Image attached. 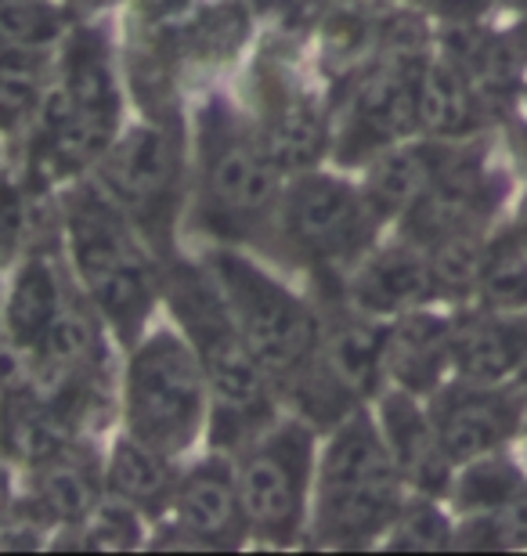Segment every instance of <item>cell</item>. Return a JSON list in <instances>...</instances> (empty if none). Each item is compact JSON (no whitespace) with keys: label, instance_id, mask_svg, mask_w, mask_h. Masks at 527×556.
<instances>
[{"label":"cell","instance_id":"6da1fadb","mask_svg":"<svg viewBox=\"0 0 527 556\" xmlns=\"http://www.w3.org/2000/svg\"><path fill=\"white\" fill-rule=\"evenodd\" d=\"M62 225L87 304L123 348H134L163 293V271L149 257L152 247L98 181H76L62 195Z\"/></svg>","mask_w":527,"mask_h":556},{"label":"cell","instance_id":"7a4b0ae2","mask_svg":"<svg viewBox=\"0 0 527 556\" xmlns=\"http://www.w3.org/2000/svg\"><path fill=\"white\" fill-rule=\"evenodd\" d=\"M163 293L171 304L185 340L203 362L210 402H213V433L228 427V448H246L272 419V376L246 348L228 304H224L210 268H196L185 261L163 264ZM221 441V444H224Z\"/></svg>","mask_w":527,"mask_h":556},{"label":"cell","instance_id":"3957f363","mask_svg":"<svg viewBox=\"0 0 527 556\" xmlns=\"http://www.w3.org/2000/svg\"><path fill=\"white\" fill-rule=\"evenodd\" d=\"M311 539L325 549H362L401 514V473L384 430L365 408L332 427L315 466Z\"/></svg>","mask_w":527,"mask_h":556},{"label":"cell","instance_id":"277c9868","mask_svg":"<svg viewBox=\"0 0 527 556\" xmlns=\"http://www.w3.org/2000/svg\"><path fill=\"white\" fill-rule=\"evenodd\" d=\"M199 220L217 239H253L278 225L283 170L267 155L253 119H242L221 94L196 116Z\"/></svg>","mask_w":527,"mask_h":556},{"label":"cell","instance_id":"5b68a950","mask_svg":"<svg viewBox=\"0 0 527 556\" xmlns=\"http://www.w3.org/2000/svg\"><path fill=\"white\" fill-rule=\"evenodd\" d=\"M206 413L210 383L185 332L160 329L134 343L123 376V419L130 438L174 459L196 444Z\"/></svg>","mask_w":527,"mask_h":556},{"label":"cell","instance_id":"8992f818","mask_svg":"<svg viewBox=\"0 0 527 556\" xmlns=\"http://www.w3.org/2000/svg\"><path fill=\"white\" fill-rule=\"evenodd\" d=\"M210 275L239 326L246 348L264 365L272 383H289L315 354L322 337L318 311L293 289L267 275L261 264L228 247L210 253Z\"/></svg>","mask_w":527,"mask_h":556},{"label":"cell","instance_id":"52a82bcc","mask_svg":"<svg viewBox=\"0 0 527 556\" xmlns=\"http://www.w3.org/2000/svg\"><path fill=\"white\" fill-rule=\"evenodd\" d=\"M315 427L297 419H275L239 448V495L250 539L267 546H293L311 520L315 488Z\"/></svg>","mask_w":527,"mask_h":556},{"label":"cell","instance_id":"ba28073f","mask_svg":"<svg viewBox=\"0 0 527 556\" xmlns=\"http://www.w3.org/2000/svg\"><path fill=\"white\" fill-rule=\"evenodd\" d=\"M384 340L387 329L376 326V318L357 315L354 307L347 315H336L329 326L322 321L315 354L286 383L297 413L315 430H332L354 408H362L365 397L384 380Z\"/></svg>","mask_w":527,"mask_h":556},{"label":"cell","instance_id":"9c48e42d","mask_svg":"<svg viewBox=\"0 0 527 556\" xmlns=\"http://www.w3.org/2000/svg\"><path fill=\"white\" fill-rule=\"evenodd\" d=\"M376 206L357 185L343 177L304 170L293 174L278 203V231L308 264L347 268L368 253L379 228Z\"/></svg>","mask_w":527,"mask_h":556},{"label":"cell","instance_id":"30bf717a","mask_svg":"<svg viewBox=\"0 0 527 556\" xmlns=\"http://www.w3.org/2000/svg\"><path fill=\"white\" fill-rule=\"evenodd\" d=\"M95 170V181L105 188L112 203L130 217L145 242L166 257L177 188H181V141L174 130L160 116L152 124L123 130Z\"/></svg>","mask_w":527,"mask_h":556},{"label":"cell","instance_id":"8fae6325","mask_svg":"<svg viewBox=\"0 0 527 556\" xmlns=\"http://www.w3.org/2000/svg\"><path fill=\"white\" fill-rule=\"evenodd\" d=\"M419 127L416 113V62H373L343 84L336 102L329 149L340 163H368Z\"/></svg>","mask_w":527,"mask_h":556},{"label":"cell","instance_id":"7c38bea8","mask_svg":"<svg viewBox=\"0 0 527 556\" xmlns=\"http://www.w3.org/2000/svg\"><path fill=\"white\" fill-rule=\"evenodd\" d=\"M253 109L256 135L283 174L315 170L329 152V116L322 113L315 94L272 54H261L253 65Z\"/></svg>","mask_w":527,"mask_h":556},{"label":"cell","instance_id":"4fadbf2b","mask_svg":"<svg viewBox=\"0 0 527 556\" xmlns=\"http://www.w3.org/2000/svg\"><path fill=\"white\" fill-rule=\"evenodd\" d=\"M174 525L199 539L203 549H239L250 539L239 473L228 455H206L185 477H177Z\"/></svg>","mask_w":527,"mask_h":556},{"label":"cell","instance_id":"5bb4252c","mask_svg":"<svg viewBox=\"0 0 527 556\" xmlns=\"http://www.w3.org/2000/svg\"><path fill=\"white\" fill-rule=\"evenodd\" d=\"M347 304L368 318H398L434 296L430 261L416 247H390L365 253L347 278Z\"/></svg>","mask_w":527,"mask_h":556},{"label":"cell","instance_id":"9a60e30c","mask_svg":"<svg viewBox=\"0 0 527 556\" xmlns=\"http://www.w3.org/2000/svg\"><path fill=\"white\" fill-rule=\"evenodd\" d=\"M434 430L452 463H469L488 455L517 430V408L491 391H448L434 408Z\"/></svg>","mask_w":527,"mask_h":556},{"label":"cell","instance_id":"2e32d148","mask_svg":"<svg viewBox=\"0 0 527 556\" xmlns=\"http://www.w3.org/2000/svg\"><path fill=\"white\" fill-rule=\"evenodd\" d=\"M379 430L390 455H394L398 473L419 488V492H441L448 484V452L437 441L434 419L419 413L416 397L409 391L384 394L379 402Z\"/></svg>","mask_w":527,"mask_h":556},{"label":"cell","instance_id":"e0dca14e","mask_svg":"<svg viewBox=\"0 0 527 556\" xmlns=\"http://www.w3.org/2000/svg\"><path fill=\"white\" fill-rule=\"evenodd\" d=\"M455 332L437 315H398L384 340V376H394V383L409 394L434 391L444 365L452 362Z\"/></svg>","mask_w":527,"mask_h":556},{"label":"cell","instance_id":"ac0fdd59","mask_svg":"<svg viewBox=\"0 0 527 556\" xmlns=\"http://www.w3.org/2000/svg\"><path fill=\"white\" fill-rule=\"evenodd\" d=\"M105 470L80 455L76 444L51 455L48 463L33 466V495L29 509L43 525H62L73 528L95 514V506L102 503Z\"/></svg>","mask_w":527,"mask_h":556},{"label":"cell","instance_id":"d6986e66","mask_svg":"<svg viewBox=\"0 0 527 556\" xmlns=\"http://www.w3.org/2000/svg\"><path fill=\"white\" fill-rule=\"evenodd\" d=\"M54 87L80 113L120 119V84L112 48L102 29H76L62 40V59L54 65Z\"/></svg>","mask_w":527,"mask_h":556},{"label":"cell","instance_id":"ffe728a7","mask_svg":"<svg viewBox=\"0 0 527 556\" xmlns=\"http://www.w3.org/2000/svg\"><path fill=\"white\" fill-rule=\"evenodd\" d=\"M105 488H109L112 498L134 506L141 517L160 520L166 509H174L177 473L171 466V455L155 452L152 444L123 433L109 452Z\"/></svg>","mask_w":527,"mask_h":556},{"label":"cell","instance_id":"44dd1931","mask_svg":"<svg viewBox=\"0 0 527 556\" xmlns=\"http://www.w3.org/2000/svg\"><path fill=\"white\" fill-rule=\"evenodd\" d=\"M65 296H70V289H65L54 261L43 253H29L11 278L4 300V332L22 351L37 354L54 318H59Z\"/></svg>","mask_w":527,"mask_h":556},{"label":"cell","instance_id":"7402d4cb","mask_svg":"<svg viewBox=\"0 0 527 556\" xmlns=\"http://www.w3.org/2000/svg\"><path fill=\"white\" fill-rule=\"evenodd\" d=\"M76 433L65 427L51 402L37 387L0 394V455L18 466H40L62 448H70Z\"/></svg>","mask_w":527,"mask_h":556},{"label":"cell","instance_id":"603a6c76","mask_svg":"<svg viewBox=\"0 0 527 556\" xmlns=\"http://www.w3.org/2000/svg\"><path fill=\"white\" fill-rule=\"evenodd\" d=\"M441 149L437 144H390L376 152L365 166L362 192L376 206L379 217H394L416 203V199L434 185L437 166H441Z\"/></svg>","mask_w":527,"mask_h":556},{"label":"cell","instance_id":"cb8c5ba5","mask_svg":"<svg viewBox=\"0 0 527 556\" xmlns=\"http://www.w3.org/2000/svg\"><path fill=\"white\" fill-rule=\"evenodd\" d=\"M477 91L448 54L416 62V113L426 135L466 138L477 127Z\"/></svg>","mask_w":527,"mask_h":556},{"label":"cell","instance_id":"d4e9b609","mask_svg":"<svg viewBox=\"0 0 527 556\" xmlns=\"http://www.w3.org/2000/svg\"><path fill=\"white\" fill-rule=\"evenodd\" d=\"M452 362L469 383H499L527 362V326L477 321L455 332Z\"/></svg>","mask_w":527,"mask_h":556},{"label":"cell","instance_id":"484cf974","mask_svg":"<svg viewBox=\"0 0 527 556\" xmlns=\"http://www.w3.org/2000/svg\"><path fill=\"white\" fill-rule=\"evenodd\" d=\"M318 33H322L318 54L325 73L340 76L343 84L354 73H362L365 65H373L379 48H384V22L357 4L329 8L325 18L318 22Z\"/></svg>","mask_w":527,"mask_h":556},{"label":"cell","instance_id":"4316f807","mask_svg":"<svg viewBox=\"0 0 527 556\" xmlns=\"http://www.w3.org/2000/svg\"><path fill=\"white\" fill-rule=\"evenodd\" d=\"M51 76L48 51L0 48V135H15L37 119Z\"/></svg>","mask_w":527,"mask_h":556},{"label":"cell","instance_id":"83f0119b","mask_svg":"<svg viewBox=\"0 0 527 556\" xmlns=\"http://www.w3.org/2000/svg\"><path fill=\"white\" fill-rule=\"evenodd\" d=\"M246 37H250V11L242 0H217L188 18V26L177 33L171 48L181 51V59L188 62L221 65L239 54Z\"/></svg>","mask_w":527,"mask_h":556},{"label":"cell","instance_id":"f1b7e54d","mask_svg":"<svg viewBox=\"0 0 527 556\" xmlns=\"http://www.w3.org/2000/svg\"><path fill=\"white\" fill-rule=\"evenodd\" d=\"M73 11L54 0H0V48L48 51L70 37Z\"/></svg>","mask_w":527,"mask_h":556},{"label":"cell","instance_id":"f546056e","mask_svg":"<svg viewBox=\"0 0 527 556\" xmlns=\"http://www.w3.org/2000/svg\"><path fill=\"white\" fill-rule=\"evenodd\" d=\"M448 59H452L469 87L477 91V98L502 94L510 84V62L499 40H491L480 29H455L448 37Z\"/></svg>","mask_w":527,"mask_h":556},{"label":"cell","instance_id":"4dcf8cb0","mask_svg":"<svg viewBox=\"0 0 527 556\" xmlns=\"http://www.w3.org/2000/svg\"><path fill=\"white\" fill-rule=\"evenodd\" d=\"M520 473L506 459H488L477 455L455 481V503L474 514H499L513 495L520 492Z\"/></svg>","mask_w":527,"mask_h":556},{"label":"cell","instance_id":"1f68e13d","mask_svg":"<svg viewBox=\"0 0 527 556\" xmlns=\"http://www.w3.org/2000/svg\"><path fill=\"white\" fill-rule=\"evenodd\" d=\"M477 289L491 307H524L527 304V242L502 239L485 250Z\"/></svg>","mask_w":527,"mask_h":556},{"label":"cell","instance_id":"d6a6232c","mask_svg":"<svg viewBox=\"0 0 527 556\" xmlns=\"http://www.w3.org/2000/svg\"><path fill=\"white\" fill-rule=\"evenodd\" d=\"M426 261H430L434 293L463 296L477 286L485 250L477 247L474 231H452V236H444L426 247Z\"/></svg>","mask_w":527,"mask_h":556},{"label":"cell","instance_id":"836d02e7","mask_svg":"<svg viewBox=\"0 0 527 556\" xmlns=\"http://www.w3.org/2000/svg\"><path fill=\"white\" fill-rule=\"evenodd\" d=\"M73 542L80 549H102V553H127L141 546V514L120 498L109 495V503L95 506V514L73 525Z\"/></svg>","mask_w":527,"mask_h":556},{"label":"cell","instance_id":"e575fe53","mask_svg":"<svg viewBox=\"0 0 527 556\" xmlns=\"http://www.w3.org/2000/svg\"><path fill=\"white\" fill-rule=\"evenodd\" d=\"M452 528H448L444 514L430 503L401 506L394 525L387 528V549L405 553H441L452 546Z\"/></svg>","mask_w":527,"mask_h":556},{"label":"cell","instance_id":"d590c367","mask_svg":"<svg viewBox=\"0 0 527 556\" xmlns=\"http://www.w3.org/2000/svg\"><path fill=\"white\" fill-rule=\"evenodd\" d=\"M256 11H264L267 18H275V26L283 33H308L315 22L325 18L329 0H256Z\"/></svg>","mask_w":527,"mask_h":556},{"label":"cell","instance_id":"8d00e7d4","mask_svg":"<svg viewBox=\"0 0 527 556\" xmlns=\"http://www.w3.org/2000/svg\"><path fill=\"white\" fill-rule=\"evenodd\" d=\"M495 525L506 546H527V488H520V492L499 509Z\"/></svg>","mask_w":527,"mask_h":556},{"label":"cell","instance_id":"74e56055","mask_svg":"<svg viewBox=\"0 0 527 556\" xmlns=\"http://www.w3.org/2000/svg\"><path fill=\"white\" fill-rule=\"evenodd\" d=\"M141 11V18H149V22H163V18H171L177 15V11H185L192 0H134Z\"/></svg>","mask_w":527,"mask_h":556},{"label":"cell","instance_id":"f35d334b","mask_svg":"<svg viewBox=\"0 0 527 556\" xmlns=\"http://www.w3.org/2000/svg\"><path fill=\"white\" fill-rule=\"evenodd\" d=\"M8 509H11V484H8L4 466H0V520L8 517Z\"/></svg>","mask_w":527,"mask_h":556},{"label":"cell","instance_id":"ab89813d","mask_svg":"<svg viewBox=\"0 0 527 556\" xmlns=\"http://www.w3.org/2000/svg\"><path fill=\"white\" fill-rule=\"evenodd\" d=\"M434 4H441L448 11H469V8H480V0H434Z\"/></svg>","mask_w":527,"mask_h":556},{"label":"cell","instance_id":"60d3db41","mask_svg":"<svg viewBox=\"0 0 527 556\" xmlns=\"http://www.w3.org/2000/svg\"><path fill=\"white\" fill-rule=\"evenodd\" d=\"M70 4H73L76 11H98V8H109L112 0H70Z\"/></svg>","mask_w":527,"mask_h":556},{"label":"cell","instance_id":"b9f144b4","mask_svg":"<svg viewBox=\"0 0 527 556\" xmlns=\"http://www.w3.org/2000/svg\"><path fill=\"white\" fill-rule=\"evenodd\" d=\"M513 141H517V152L524 155V163H527V127H517V135H513Z\"/></svg>","mask_w":527,"mask_h":556},{"label":"cell","instance_id":"7bdbcfd3","mask_svg":"<svg viewBox=\"0 0 527 556\" xmlns=\"http://www.w3.org/2000/svg\"><path fill=\"white\" fill-rule=\"evenodd\" d=\"M506 4H513V8H527V0H506Z\"/></svg>","mask_w":527,"mask_h":556},{"label":"cell","instance_id":"ee69618b","mask_svg":"<svg viewBox=\"0 0 527 556\" xmlns=\"http://www.w3.org/2000/svg\"><path fill=\"white\" fill-rule=\"evenodd\" d=\"M520 43H524V48H527V26L520 29Z\"/></svg>","mask_w":527,"mask_h":556},{"label":"cell","instance_id":"f6af8a7d","mask_svg":"<svg viewBox=\"0 0 527 556\" xmlns=\"http://www.w3.org/2000/svg\"><path fill=\"white\" fill-rule=\"evenodd\" d=\"M524 242H527V210H524Z\"/></svg>","mask_w":527,"mask_h":556},{"label":"cell","instance_id":"bcb514c9","mask_svg":"<svg viewBox=\"0 0 527 556\" xmlns=\"http://www.w3.org/2000/svg\"><path fill=\"white\" fill-rule=\"evenodd\" d=\"M4 268H8V264H4V261H0V271H4Z\"/></svg>","mask_w":527,"mask_h":556}]
</instances>
